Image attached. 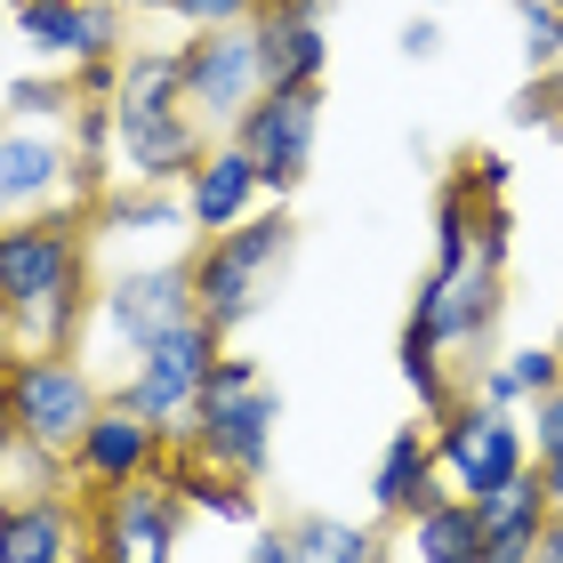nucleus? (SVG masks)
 Wrapping results in <instances>:
<instances>
[{"instance_id":"obj_1","label":"nucleus","mask_w":563,"mask_h":563,"mask_svg":"<svg viewBox=\"0 0 563 563\" xmlns=\"http://www.w3.org/2000/svg\"><path fill=\"white\" fill-rule=\"evenodd\" d=\"M89 314H97L89 210L0 218V339H9V354H81Z\"/></svg>"},{"instance_id":"obj_2","label":"nucleus","mask_w":563,"mask_h":563,"mask_svg":"<svg viewBox=\"0 0 563 563\" xmlns=\"http://www.w3.org/2000/svg\"><path fill=\"white\" fill-rule=\"evenodd\" d=\"M499 314H507V210L483 218V234L467 258H434L419 298H411V339H427L443 363L467 378L475 363H492V339H499Z\"/></svg>"},{"instance_id":"obj_3","label":"nucleus","mask_w":563,"mask_h":563,"mask_svg":"<svg viewBox=\"0 0 563 563\" xmlns=\"http://www.w3.org/2000/svg\"><path fill=\"white\" fill-rule=\"evenodd\" d=\"M290 266H298V225H290L282 201H274V210H250L242 225H225V234H201L194 258H186V274H194V314L218 322L225 339H234L242 322H258L266 306L282 298Z\"/></svg>"},{"instance_id":"obj_4","label":"nucleus","mask_w":563,"mask_h":563,"mask_svg":"<svg viewBox=\"0 0 563 563\" xmlns=\"http://www.w3.org/2000/svg\"><path fill=\"white\" fill-rule=\"evenodd\" d=\"M274 427H282V387L266 378V363H258V354H234V346H225L177 443H186V451L201 459V467H218V475L266 483Z\"/></svg>"},{"instance_id":"obj_5","label":"nucleus","mask_w":563,"mask_h":563,"mask_svg":"<svg viewBox=\"0 0 563 563\" xmlns=\"http://www.w3.org/2000/svg\"><path fill=\"white\" fill-rule=\"evenodd\" d=\"M427 443H434V475L475 507L531 475V427L516 411H492L475 387H459L443 411L427 419Z\"/></svg>"},{"instance_id":"obj_6","label":"nucleus","mask_w":563,"mask_h":563,"mask_svg":"<svg viewBox=\"0 0 563 563\" xmlns=\"http://www.w3.org/2000/svg\"><path fill=\"white\" fill-rule=\"evenodd\" d=\"M0 387H9V427L65 459L89 434V419L106 411V378L81 354H0Z\"/></svg>"},{"instance_id":"obj_7","label":"nucleus","mask_w":563,"mask_h":563,"mask_svg":"<svg viewBox=\"0 0 563 563\" xmlns=\"http://www.w3.org/2000/svg\"><path fill=\"white\" fill-rule=\"evenodd\" d=\"M218 354H225V330L201 322V314H186V322H169L162 339L130 363V378L106 387V395L130 402V411H145L162 434H186L194 402H201V387H210V371H218Z\"/></svg>"},{"instance_id":"obj_8","label":"nucleus","mask_w":563,"mask_h":563,"mask_svg":"<svg viewBox=\"0 0 563 563\" xmlns=\"http://www.w3.org/2000/svg\"><path fill=\"white\" fill-rule=\"evenodd\" d=\"M177 89H186V113L210 137H234V121L266 97V65H258V33L250 24H210L177 48Z\"/></svg>"},{"instance_id":"obj_9","label":"nucleus","mask_w":563,"mask_h":563,"mask_svg":"<svg viewBox=\"0 0 563 563\" xmlns=\"http://www.w3.org/2000/svg\"><path fill=\"white\" fill-rule=\"evenodd\" d=\"M194 314V274H186V258H169V266H153V258H137V266H106L97 274V339H106L121 363H137V354L162 339L169 322H186Z\"/></svg>"},{"instance_id":"obj_10","label":"nucleus","mask_w":563,"mask_h":563,"mask_svg":"<svg viewBox=\"0 0 563 563\" xmlns=\"http://www.w3.org/2000/svg\"><path fill=\"white\" fill-rule=\"evenodd\" d=\"M16 41L33 65L81 73V65H121V33H130V9L121 0H16Z\"/></svg>"},{"instance_id":"obj_11","label":"nucleus","mask_w":563,"mask_h":563,"mask_svg":"<svg viewBox=\"0 0 563 563\" xmlns=\"http://www.w3.org/2000/svg\"><path fill=\"white\" fill-rule=\"evenodd\" d=\"M177 540H186V499L162 475L89 499V555L97 563H177Z\"/></svg>"},{"instance_id":"obj_12","label":"nucleus","mask_w":563,"mask_h":563,"mask_svg":"<svg viewBox=\"0 0 563 563\" xmlns=\"http://www.w3.org/2000/svg\"><path fill=\"white\" fill-rule=\"evenodd\" d=\"M41 210H97L81 162L57 130H0V218H41Z\"/></svg>"},{"instance_id":"obj_13","label":"nucleus","mask_w":563,"mask_h":563,"mask_svg":"<svg viewBox=\"0 0 563 563\" xmlns=\"http://www.w3.org/2000/svg\"><path fill=\"white\" fill-rule=\"evenodd\" d=\"M314 137H322V89H266L258 106L234 121V145L258 162L266 194L290 201L314 169Z\"/></svg>"},{"instance_id":"obj_14","label":"nucleus","mask_w":563,"mask_h":563,"mask_svg":"<svg viewBox=\"0 0 563 563\" xmlns=\"http://www.w3.org/2000/svg\"><path fill=\"white\" fill-rule=\"evenodd\" d=\"M169 443H177V434H162L145 411H130V402H113V395H106V411H97V419H89V434L73 443V492H81V499L130 492V483L162 475Z\"/></svg>"},{"instance_id":"obj_15","label":"nucleus","mask_w":563,"mask_h":563,"mask_svg":"<svg viewBox=\"0 0 563 563\" xmlns=\"http://www.w3.org/2000/svg\"><path fill=\"white\" fill-rule=\"evenodd\" d=\"M250 33H258L266 89H322V65H330V24H322V0H258Z\"/></svg>"},{"instance_id":"obj_16","label":"nucleus","mask_w":563,"mask_h":563,"mask_svg":"<svg viewBox=\"0 0 563 563\" xmlns=\"http://www.w3.org/2000/svg\"><path fill=\"white\" fill-rule=\"evenodd\" d=\"M177 201H186L194 234H225V225H242L266 201V177H258V162H250L234 137H210V153H201L194 177L177 186Z\"/></svg>"},{"instance_id":"obj_17","label":"nucleus","mask_w":563,"mask_h":563,"mask_svg":"<svg viewBox=\"0 0 563 563\" xmlns=\"http://www.w3.org/2000/svg\"><path fill=\"white\" fill-rule=\"evenodd\" d=\"M0 563H97L89 555V499L57 492L0 516Z\"/></svg>"},{"instance_id":"obj_18","label":"nucleus","mask_w":563,"mask_h":563,"mask_svg":"<svg viewBox=\"0 0 563 563\" xmlns=\"http://www.w3.org/2000/svg\"><path fill=\"white\" fill-rule=\"evenodd\" d=\"M434 492H443V475H434L427 419H419V427H395L387 451H378V467H371V516H378V523H402V516L427 507Z\"/></svg>"},{"instance_id":"obj_19","label":"nucleus","mask_w":563,"mask_h":563,"mask_svg":"<svg viewBox=\"0 0 563 563\" xmlns=\"http://www.w3.org/2000/svg\"><path fill=\"white\" fill-rule=\"evenodd\" d=\"M162 483H169L177 499H186V516H210V523H225V531H258V516H266V507H258V483L201 467V459H194L186 443H169Z\"/></svg>"},{"instance_id":"obj_20","label":"nucleus","mask_w":563,"mask_h":563,"mask_svg":"<svg viewBox=\"0 0 563 563\" xmlns=\"http://www.w3.org/2000/svg\"><path fill=\"white\" fill-rule=\"evenodd\" d=\"M402 548H411V563H483V507L443 483L427 507L402 516Z\"/></svg>"},{"instance_id":"obj_21","label":"nucleus","mask_w":563,"mask_h":563,"mask_svg":"<svg viewBox=\"0 0 563 563\" xmlns=\"http://www.w3.org/2000/svg\"><path fill=\"white\" fill-rule=\"evenodd\" d=\"M548 516H555V499H548L540 467H531L523 483H507L499 499H483V563H531Z\"/></svg>"},{"instance_id":"obj_22","label":"nucleus","mask_w":563,"mask_h":563,"mask_svg":"<svg viewBox=\"0 0 563 563\" xmlns=\"http://www.w3.org/2000/svg\"><path fill=\"white\" fill-rule=\"evenodd\" d=\"M282 540H290V563H395L387 531L354 523V516H290Z\"/></svg>"},{"instance_id":"obj_23","label":"nucleus","mask_w":563,"mask_h":563,"mask_svg":"<svg viewBox=\"0 0 563 563\" xmlns=\"http://www.w3.org/2000/svg\"><path fill=\"white\" fill-rule=\"evenodd\" d=\"M57 492H73V459L16 434V427H0V516L33 507V499H57Z\"/></svg>"},{"instance_id":"obj_24","label":"nucleus","mask_w":563,"mask_h":563,"mask_svg":"<svg viewBox=\"0 0 563 563\" xmlns=\"http://www.w3.org/2000/svg\"><path fill=\"white\" fill-rule=\"evenodd\" d=\"M0 106H9V121H24V130H48V121H73V106H81V81L73 73H16L9 89H0Z\"/></svg>"},{"instance_id":"obj_25","label":"nucleus","mask_w":563,"mask_h":563,"mask_svg":"<svg viewBox=\"0 0 563 563\" xmlns=\"http://www.w3.org/2000/svg\"><path fill=\"white\" fill-rule=\"evenodd\" d=\"M395 363H402V387H411V402H419V419H434L443 411V402L467 387V378H459L443 354H434L427 339H411V330H402V346H395Z\"/></svg>"},{"instance_id":"obj_26","label":"nucleus","mask_w":563,"mask_h":563,"mask_svg":"<svg viewBox=\"0 0 563 563\" xmlns=\"http://www.w3.org/2000/svg\"><path fill=\"white\" fill-rule=\"evenodd\" d=\"M523 427H531V467H540V483H548V499L563 507V387H548V395H531L523 402Z\"/></svg>"},{"instance_id":"obj_27","label":"nucleus","mask_w":563,"mask_h":563,"mask_svg":"<svg viewBox=\"0 0 563 563\" xmlns=\"http://www.w3.org/2000/svg\"><path fill=\"white\" fill-rule=\"evenodd\" d=\"M516 9H523V57L540 73H555L563 65V16H555V0H516Z\"/></svg>"},{"instance_id":"obj_28","label":"nucleus","mask_w":563,"mask_h":563,"mask_svg":"<svg viewBox=\"0 0 563 563\" xmlns=\"http://www.w3.org/2000/svg\"><path fill=\"white\" fill-rule=\"evenodd\" d=\"M162 9L186 24V33H210V24H250L258 0H162Z\"/></svg>"},{"instance_id":"obj_29","label":"nucleus","mask_w":563,"mask_h":563,"mask_svg":"<svg viewBox=\"0 0 563 563\" xmlns=\"http://www.w3.org/2000/svg\"><path fill=\"white\" fill-rule=\"evenodd\" d=\"M459 186H467L475 201H492V210H499V194H507V162H499V153H475V162L459 169Z\"/></svg>"},{"instance_id":"obj_30","label":"nucleus","mask_w":563,"mask_h":563,"mask_svg":"<svg viewBox=\"0 0 563 563\" xmlns=\"http://www.w3.org/2000/svg\"><path fill=\"white\" fill-rule=\"evenodd\" d=\"M402 57H411V65H434V57H443V24H434L427 9L402 24Z\"/></svg>"},{"instance_id":"obj_31","label":"nucleus","mask_w":563,"mask_h":563,"mask_svg":"<svg viewBox=\"0 0 563 563\" xmlns=\"http://www.w3.org/2000/svg\"><path fill=\"white\" fill-rule=\"evenodd\" d=\"M250 563H290V540H282V531H258V540H250Z\"/></svg>"},{"instance_id":"obj_32","label":"nucleus","mask_w":563,"mask_h":563,"mask_svg":"<svg viewBox=\"0 0 563 563\" xmlns=\"http://www.w3.org/2000/svg\"><path fill=\"white\" fill-rule=\"evenodd\" d=\"M531 563H563V507L548 516V531H540V555H531Z\"/></svg>"},{"instance_id":"obj_33","label":"nucleus","mask_w":563,"mask_h":563,"mask_svg":"<svg viewBox=\"0 0 563 563\" xmlns=\"http://www.w3.org/2000/svg\"><path fill=\"white\" fill-rule=\"evenodd\" d=\"M121 9H162V0H121Z\"/></svg>"},{"instance_id":"obj_34","label":"nucleus","mask_w":563,"mask_h":563,"mask_svg":"<svg viewBox=\"0 0 563 563\" xmlns=\"http://www.w3.org/2000/svg\"><path fill=\"white\" fill-rule=\"evenodd\" d=\"M0 427H9V387H0Z\"/></svg>"},{"instance_id":"obj_35","label":"nucleus","mask_w":563,"mask_h":563,"mask_svg":"<svg viewBox=\"0 0 563 563\" xmlns=\"http://www.w3.org/2000/svg\"><path fill=\"white\" fill-rule=\"evenodd\" d=\"M555 16H563V0H555Z\"/></svg>"},{"instance_id":"obj_36","label":"nucleus","mask_w":563,"mask_h":563,"mask_svg":"<svg viewBox=\"0 0 563 563\" xmlns=\"http://www.w3.org/2000/svg\"><path fill=\"white\" fill-rule=\"evenodd\" d=\"M9 9H16V0H9Z\"/></svg>"}]
</instances>
